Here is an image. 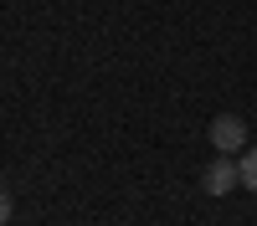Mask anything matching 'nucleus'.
<instances>
[{
    "mask_svg": "<svg viewBox=\"0 0 257 226\" xmlns=\"http://www.w3.org/2000/svg\"><path fill=\"white\" fill-rule=\"evenodd\" d=\"M211 144H216V154H242L247 149V123L237 113H216L211 118Z\"/></svg>",
    "mask_w": 257,
    "mask_h": 226,
    "instance_id": "nucleus-1",
    "label": "nucleus"
},
{
    "mask_svg": "<svg viewBox=\"0 0 257 226\" xmlns=\"http://www.w3.org/2000/svg\"><path fill=\"white\" fill-rule=\"evenodd\" d=\"M201 185H206V195H231V190L242 185L237 159H231V154H216V159H211L206 170H201Z\"/></svg>",
    "mask_w": 257,
    "mask_h": 226,
    "instance_id": "nucleus-2",
    "label": "nucleus"
},
{
    "mask_svg": "<svg viewBox=\"0 0 257 226\" xmlns=\"http://www.w3.org/2000/svg\"><path fill=\"white\" fill-rule=\"evenodd\" d=\"M237 170H242V185H247V190H257V144H247V149H242Z\"/></svg>",
    "mask_w": 257,
    "mask_h": 226,
    "instance_id": "nucleus-3",
    "label": "nucleus"
},
{
    "mask_svg": "<svg viewBox=\"0 0 257 226\" xmlns=\"http://www.w3.org/2000/svg\"><path fill=\"white\" fill-rule=\"evenodd\" d=\"M11 216H16V205H11V195H6V190H0V226H6Z\"/></svg>",
    "mask_w": 257,
    "mask_h": 226,
    "instance_id": "nucleus-4",
    "label": "nucleus"
}]
</instances>
